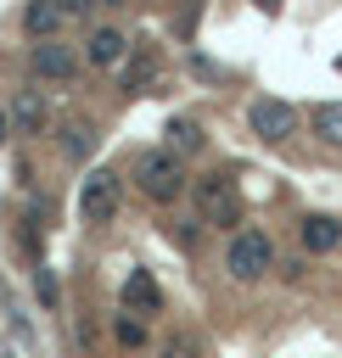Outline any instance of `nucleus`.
<instances>
[{"instance_id":"1","label":"nucleus","mask_w":342,"mask_h":358,"mask_svg":"<svg viewBox=\"0 0 342 358\" xmlns=\"http://www.w3.org/2000/svg\"><path fill=\"white\" fill-rule=\"evenodd\" d=\"M135 185H140V196L146 201H179L185 190H191V173H185V157L179 151H168V145H151V151H140L135 157Z\"/></svg>"},{"instance_id":"2","label":"nucleus","mask_w":342,"mask_h":358,"mask_svg":"<svg viewBox=\"0 0 342 358\" xmlns=\"http://www.w3.org/2000/svg\"><path fill=\"white\" fill-rule=\"evenodd\" d=\"M275 268V241L264 235V229H230V246H224V274L230 280H241V285H252V280H264Z\"/></svg>"},{"instance_id":"3","label":"nucleus","mask_w":342,"mask_h":358,"mask_svg":"<svg viewBox=\"0 0 342 358\" xmlns=\"http://www.w3.org/2000/svg\"><path fill=\"white\" fill-rule=\"evenodd\" d=\"M191 201H196V218L213 224V229L241 224V190H235L230 173H202V179H191Z\"/></svg>"},{"instance_id":"4","label":"nucleus","mask_w":342,"mask_h":358,"mask_svg":"<svg viewBox=\"0 0 342 358\" xmlns=\"http://www.w3.org/2000/svg\"><path fill=\"white\" fill-rule=\"evenodd\" d=\"M118 207H123V185H118L112 168H95V173L78 179V218L84 224H112Z\"/></svg>"},{"instance_id":"5","label":"nucleus","mask_w":342,"mask_h":358,"mask_svg":"<svg viewBox=\"0 0 342 358\" xmlns=\"http://www.w3.org/2000/svg\"><path fill=\"white\" fill-rule=\"evenodd\" d=\"M247 123H252V134H258V140L280 145V140H292V134H297V106H292V101H275V95H258V101L247 106Z\"/></svg>"},{"instance_id":"6","label":"nucleus","mask_w":342,"mask_h":358,"mask_svg":"<svg viewBox=\"0 0 342 358\" xmlns=\"http://www.w3.org/2000/svg\"><path fill=\"white\" fill-rule=\"evenodd\" d=\"M34 73L50 78V84H67V78L78 73V50L62 45V39H39V45H34Z\"/></svg>"},{"instance_id":"7","label":"nucleus","mask_w":342,"mask_h":358,"mask_svg":"<svg viewBox=\"0 0 342 358\" xmlns=\"http://www.w3.org/2000/svg\"><path fill=\"white\" fill-rule=\"evenodd\" d=\"M123 308L140 313V319L163 313V285L151 280V268H129V274H123Z\"/></svg>"},{"instance_id":"8","label":"nucleus","mask_w":342,"mask_h":358,"mask_svg":"<svg viewBox=\"0 0 342 358\" xmlns=\"http://www.w3.org/2000/svg\"><path fill=\"white\" fill-rule=\"evenodd\" d=\"M129 56V34L123 28H90V39H84V62L90 67H118Z\"/></svg>"},{"instance_id":"9","label":"nucleus","mask_w":342,"mask_h":358,"mask_svg":"<svg viewBox=\"0 0 342 358\" xmlns=\"http://www.w3.org/2000/svg\"><path fill=\"white\" fill-rule=\"evenodd\" d=\"M45 95L39 90H17V101H11V134H39L45 129Z\"/></svg>"},{"instance_id":"10","label":"nucleus","mask_w":342,"mask_h":358,"mask_svg":"<svg viewBox=\"0 0 342 358\" xmlns=\"http://www.w3.org/2000/svg\"><path fill=\"white\" fill-rule=\"evenodd\" d=\"M297 235H303V252H336L342 246V224L331 213H308Z\"/></svg>"},{"instance_id":"11","label":"nucleus","mask_w":342,"mask_h":358,"mask_svg":"<svg viewBox=\"0 0 342 358\" xmlns=\"http://www.w3.org/2000/svg\"><path fill=\"white\" fill-rule=\"evenodd\" d=\"M62 22H67L62 0H28V6H22V28H28L34 39H56Z\"/></svg>"},{"instance_id":"12","label":"nucleus","mask_w":342,"mask_h":358,"mask_svg":"<svg viewBox=\"0 0 342 358\" xmlns=\"http://www.w3.org/2000/svg\"><path fill=\"white\" fill-rule=\"evenodd\" d=\"M163 134H168V151H179V157H196V151H202V140H207L196 117H168V129H163Z\"/></svg>"},{"instance_id":"13","label":"nucleus","mask_w":342,"mask_h":358,"mask_svg":"<svg viewBox=\"0 0 342 358\" xmlns=\"http://www.w3.org/2000/svg\"><path fill=\"white\" fill-rule=\"evenodd\" d=\"M308 123H314V134H320L325 145H342V101H320V106L308 112Z\"/></svg>"},{"instance_id":"14","label":"nucleus","mask_w":342,"mask_h":358,"mask_svg":"<svg viewBox=\"0 0 342 358\" xmlns=\"http://www.w3.org/2000/svg\"><path fill=\"white\" fill-rule=\"evenodd\" d=\"M151 78H157V56H151V50H140V56L123 67V90H140V84H151Z\"/></svg>"},{"instance_id":"15","label":"nucleus","mask_w":342,"mask_h":358,"mask_svg":"<svg viewBox=\"0 0 342 358\" xmlns=\"http://www.w3.org/2000/svg\"><path fill=\"white\" fill-rule=\"evenodd\" d=\"M90 145H95V129H90V123H67V129H62V151H67L73 162H78Z\"/></svg>"},{"instance_id":"16","label":"nucleus","mask_w":342,"mask_h":358,"mask_svg":"<svg viewBox=\"0 0 342 358\" xmlns=\"http://www.w3.org/2000/svg\"><path fill=\"white\" fill-rule=\"evenodd\" d=\"M112 330H118V341H123V347H146V319H140V313H129V308H123Z\"/></svg>"},{"instance_id":"17","label":"nucleus","mask_w":342,"mask_h":358,"mask_svg":"<svg viewBox=\"0 0 342 358\" xmlns=\"http://www.w3.org/2000/svg\"><path fill=\"white\" fill-rule=\"evenodd\" d=\"M34 291H39V302H45V308H56V296H62V291H56V274H50V268H34Z\"/></svg>"},{"instance_id":"18","label":"nucleus","mask_w":342,"mask_h":358,"mask_svg":"<svg viewBox=\"0 0 342 358\" xmlns=\"http://www.w3.org/2000/svg\"><path fill=\"white\" fill-rule=\"evenodd\" d=\"M163 358H202V347H196L191 336H168V341H163Z\"/></svg>"},{"instance_id":"19","label":"nucleus","mask_w":342,"mask_h":358,"mask_svg":"<svg viewBox=\"0 0 342 358\" xmlns=\"http://www.w3.org/2000/svg\"><path fill=\"white\" fill-rule=\"evenodd\" d=\"M95 6H101V0H62V11H67V17H84V11H95Z\"/></svg>"},{"instance_id":"20","label":"nucleus","mask_w":342,"mask_h":358,"mask_svg":"<svg viewBox=\"0 0 342 358\" xmlns=\"http://www.w3.org/2000/svg\"><path fill=\"white\" fill-rule=\"evenodd\" d=\"M6 134H11V117H6V112H0V145H6Z\"/></svg>"},{"instance_id":"21","label":"nucleus","mask_w":342,"mask_h":358,"mask_svg":"<svg viewBox=\"0 0 342 358\" xmlns=\"http://www.w3.org/2000/svg\"><path fill=\"white\" fill-rule=\"evenodd\" d=\"M258 6H264V11H275V6H280V0H258Z\"/></svg>"},{"instance_id":"22","label":"nucleus","mask_w":342,"mask_h":358,"mask_svg":"<svg viewBox=\"0 0 342 358\" xmlns=\"http://www.w3.org/2000/svg\"><path fill=\"white\" fill-rule=\"evenodd\" d=\"M101 6H118V0H101Z\"/></svg>"}]
</instances>
